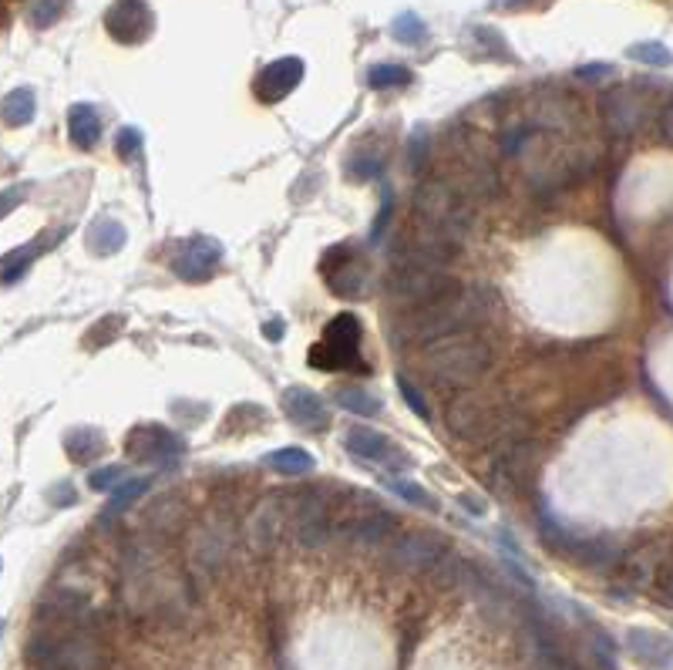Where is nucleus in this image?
Segmentation results:
<instances>
[{
  "label": "nucleus",
  "instance_id": "f257e3e1",
  "mask_svg": "<svg viewBox=\"0 0 673 670\" xmlns=\"http://www.w3.org/2000/svg\"><path fill=\"white\" fill-rule=\"evenodd\" d=\"M485 320H488L485 290L458 287L448 297L435 300V304L391 314L387 317V337H391V344L398 351H408V347H428L451 334H468V330L482 327Z\"/></svg>",
  "mask_w": 673,
  "mask_h": 670
},
{
  "label": "nucleus",
  "instance_id": "2eb2a0df",
  "mask_svg": "<svg viewBox=\"0 0 673 670\" xmlns=\"http://www.w3.org/2000/svg\"><path fill=\"white\" fill-rule=\"evenodd\" d=\"M125 452L132 462L145 465H159L169 462L182 452V438L169 431L165 425H155V421H145V425H135L125 438Z\"/></svg>",
  "mask_w": 673,
  "mask_h": 670
},
{
  "label": "nucleus",
  "instance_id": "412c9836",
  "mask_svg": "<svg viewBox=\"0 0 673 670\" xmlns=\"http://www.w3.org/2000/svg\"><path fill=\"white\" fill-rule=\"evenodd\" d=\"M68 139L75 149L91 152L101 142V115L91 105H75L68 112Z\"/></svg>",
  "mask_w": 673,
  "mask_h": 670
},
{
  "label": "nucleus",
  "instance_id": "de8ad7c7",
  "mask_svg": "<svg viewBox=\"0 0 673 670\" xmlns=\"http://www.w3.org/2000/svg\"><path fill=\"white\" fill-rule=\"evenodd\" d=\"M667 600H673V569H670V576H667Z\"/></svg>",
  "mask_w": 673,
  "mask_h": 670
},
{
  "label": "nucleus",
  "instance_id": "a878e982",
  "mask_svg": "<svg viewBox=\"0 0 673 670\" xmlns=\"http://www.w3.org/2000/svg\"><path fill=\"white\" fill-rule=\"evenodd\" d=\"M61 236H41V240H34L31 246H24V250H14V253H7V260H4V283H17L21 280V273H27V266L34 263V256H41L44 250H51L54 243H58Z\"/></svg>",
  "mask_w": 673,
  "mask_h": 670
},
{
  "label": "nucleus",
  "instance_id": "2f4dec72",
  "mask_svg": "<svg viewBox=\"0 0 673 670\" xmlns=\"http://www.w3.org/2000/svg\"><path fill=\"white\" fill-rule=\"evenodd\" d=\"M387 489H391L394 495H401L404 502H411V506L438 512V499H435V495H431L428 489H421L418 482H408V479H387Z\"/></svg>",
  "mask_w": 673,
  "mask_h": 670
},
{
  "label": "nucleus",
  "instance_id": "1a4fd4ad",
  "mask_svg": "<svg viewBox=\"0 0 673 670\" xmlns=\"http://www.w3.org/2000/svg\"><path fill=\"white\" fill-rule=\"evenodd\" d=\"M239 543V526L236 519L229 516V509H216L206 522H199L196 529L189 532V543H186V559L189 566L196 569L202 576L219 573L233 549Z\"/></svg>",
  "mask_w": 673,
  "mask_h": 670
},
{
  "label": "nucleus",
  "instance_id": "20e7f679",
  "mask_svg": "<svg viewBox=\"0 0 673 670\" xmlns=\"http://www.w3.org/2000/svg\"><path fill=\"white\" fill-rule=\"evenodd\" d=\"M418 371L431 388L468 391L492 371V347H488V341H482L475 330L441 337V341L421 347Z\"/></svg>",
  "mask_w": 673,
  "mask_h": 670
},
{
  "label": "nucleus",
  "instance_id": "72a5a7b5",
  "mask_svg": "<svg viewBox=\"0 0 673 670\" xmlns=\"http://www.w3.org/2000/svg\"><path fill=\"white\" fill-rule=\"evenodd\" d=\"M122 330H125V320L118 317V314H108L105 320H98V324L88 330V337H85V341H88L91 351H95V347H101V344H112L115 337L122 334Z\"/></svg>",
  "mask_w": 673,
  "mask_h": 670
},
{
  "label": "nucleus",
  "instance_id": "c9c22d12",
  "mask_svg": "<svg viewBox=\"0 0 673 670\" xmlns=\"http://www.w3.org/2000/svg\"><path fill=\"white\" fill-rule=\"evenodd\" d=\"M142 145H145V139H142V132H138V128H122V132H118V139H115V152H118V159L138 162V159H142Z\"/></svg>",
  "mask_w": 673,
  "mask_h": 670
},
{
  "label": "nucleus",
  "instance_id": "393cba45",
  "mask_svg": "<svg viewBox=\"0 0 673 670\" xmlns=\"http://www.w3.org/2000/svg\"><path fill=\"white\" fill-rule=\"evenodd\" d=\"M34 112H38V98H34V88H14L11 95L4 98V108H0L4 125H11V128L31 125Z\"/></svg>",
  "mask_w": 673,
  "mask_h": 670
},
{
  "label": "nucleus",
  "instance_id": "c03bdc74",
  "mask_svg": "<svg viewBox=\"0 0 673 670\" xmlns=\"http://www.w3.org/2000/svg\"><path fill=\"white\" fill-rule=\"evenodd\" d=\"M552 0H505L509 11H536V7H549Z\"/></svg>",
  "mask_w": 673,
  "mask_h": 670
},
{
  "label": "nucleus",
  "instance_id": "4be33fe9",
  "mask_svg": "<svg viewBox=\"0 0 673 670\" xmlns=\"http://www.w3.org/2000/svg\"><path fill=\"white\" fill-rule=\"evenodd\" d=\"M64 452L75 465H91L105 455V435L98 428H71L64 435Z\"/></svg>",
  "mask_w": 673,
  "mask_h": 670
},
{
  "label": "nucleus",
  "instance_id": "f704fd0d",
  "mask_svg": "<svg viewBox=\"0 0 673 670\" xmlns=\"http://www.w3.org/2000/svg\"><path fill=\"white\" fill-rule=\"evenodd\" d=\"M428 145H431V139H428V132H424V128H418V132L408 139V152H404V159H408V169L414 172V176H421V169L431 159Z\"/></svg>",
  "mask_w": 673,
  "mask_h": 670
},
{
  "label": "nucleus",
  "instance_id": "0eeeda50",
  "mask_svg": "<svg viewBox=\"0 0 673 670\" xmlns=\"http://www.w3.org/2000/svg\"><path fill=\"white\" fill-rule=\"evenodd\" d=\"M539 468H542V445L519 438V442L492 448V458L485 465V482L505 495H529L539 482Z\"/></svg>",
  "mask_w": 673,
  "mask_h": 670
},
{
  "label": "nucleus",
  "instance_id": "4c0bfd02",
  "mask_svg": "<svg viewBox=\"0 0 673 670\" xmlns=\"http://www.w3.org/2000/svg\"><path fill=\"white\" fill-rule=\"evenodd\" d=\"M122 482H128V472H125L122 465L98 468V472H91V479H88V485H91V489H95V492H115Z\"/></svg>",
  "mask_w": 673,
  "mask_h": 670
},
{
  "label": "nucleus",
  "instance_id": "9d476101",
  "mask_svg": "<svg viewBox=\"0 0 673 670\" xmlns=\"http://www.w3.org/2000/svg\"><path fill=\"white\" fill-rule=\"evenodd\" d=\"M320 277H324L334 297L347 300H364L374 287L367 256L350 243H337L324 250V256H320Z\"/></svg>",
  "mask_w": 673,
  "mask_h": 670
},
{
  "label": "nucleus",
  "instance_id": "cd10ccee",
  "mask_svg": "<svg viewBox=\"0 0 673 670\" xmlns=\"http://www.w3.org/2000/svg\"><path fill=\"white\" fill-rule=\"evenodd\" d=\"M411 68H404V64H374L371 71H367V85L374 91H394V88H408L411 85Z\"/></svg>",
  "mask_w": 673,
  "mask_h": 670
},
{
  "label": "nucleus",
  "instance_id": "b1692460",
  "mask_svg": "<svg viewBox=\"0 0 673 670\" xmlns=\"http://www.w3.org/2000/svg\"><path fill=\"white\" fill-rule=\"evenodd\" d=\"M266 465H270L276 475H287V479H303V475H310L313 468H317L313 455L303 452V448H280V452L266 455Z\"/></svg>",
  "mask_w": 673,
  "mask_h": 670
},
{
  "label": "nucleus",
  "instance_id": "a19ab883",
  "mask_svg": "<svg viewBox=\"0 0 673 670\" xmlns=\"http://www.w3.org/2000/svg\"><path fill=\"white\" fill-rule=\"evenodd\" d=\"M391 213H394V196H391V189H384L381 213H377V219H374V229H371V236H374V240H381V236H384L387 223H391Z\"/></svg>",
  "mask_w": 673,
  "mask_h": 670
},
{
  "label": "nucleus",
  "instance_id": "f3484780",
  "mask_svg": "<svg viewBox=\"0 0 673 670\" xmlns=\"http://www.w3.org/2000/svg\"><path fill=\"white\" fill-rule=\"evenodd\" d=\"M105 31L112 34L118 44H142L152 38L155 31V14L142 0H118L105 11Z\"/></svg>",
  "mask_w": 673,
  "mask_h": 670
},
{
  "label": "nucleus",
  "instance_id": "6e6552de",
  "mask_svg": "<svg viewBox=\"0 0 673 670\" xmlns=\"http://www.w3.org/2000/svg\"><path fill=\"white\" fill-rule=\"evenodd\" d=\"M361 341H364V330L361 320L354 314H337L330 324L324 327L320 341L310 347V367L317 371H357L367 374L371 367L364 364L361 357Z\"/></svg>",
  "mask_w": 673,
  "mask_h": 670
},
{
  "label": "nucleus",
  "instance_id": "f03ea898",
  "mask_svg": "<svg viewBox=\"0 0 673 670\" xmlns=\"http://www.w3.org/2000/svg\"><path fill=\"white\" fill-rule=\"evenodd\" d=\"M458 290V280L451 277V263L438 260V256L414 250V246L401 243L394 253L391 273L384 280V297L391 314H404V310H418L424 304L448 297Z\"/></svg>",
  "mask_w": 673,
  "mask_h": 670
},
{
  "label": "nucleus",
  "instance_id": "4468645a",
  "mask_svg": "<svg viewBox=\"0 0 673 670\" xmlns=\"http://www.w3.org/2000/svg\"><path fill=\"white\" fill-rule=\"evenodd\" d=\"M172 270L175 277L186 283H206L219 277V270H223V246L212 240V236H192L189 243H182L179 256L172 260Z\"/></svg>",
  "mask_w": 673,
  "mask_h": 670
},
{
  "label": "nucleus",
  "instance_id": "9b49d317",
  "mask_svg": "<svg viewBox=\"0 0 673 670\" xmlns=\"http://www.w3.org/2000/svg\"><path fill=\"white\" fill-rule=\"evenodd\" d=\"M448 553V543L435 532H394L381 546L384 563L401 573H431L438 559Z\"/></svg>",
  "mask_w": 673,
  "mask_h": 670
},
{
  "label": "nucleus",
  "instance_id": "58836bf2",
  "mask_svg": "<svg viewBox=\"0 0 673 670\" xmlns=\"http://www.w3.org/2000/svg\"><path fill=\"white\" fill-rule=\"evenodd\" d=\"M145 492H149V482H145V479L125 482L122 489H115V499H112V506H108V516H115V512L128 509L138 499V495H145Z\"/></svg>",
  "mask_w": 673,
  "mask_h": 670
},
{
  "label": "nucleus",
  "instance_id": "f8f14e48",
  "mask_svg": "<svg viewBox=\"0 0 673 670\" xmlns=\"http://www.w3.org/2000/svg\"><path fill=\"white\" fill-rule=\"evenodd\" d=\"M599 118H603L606 132L616 135V139H626V135L640 132L650 122V102L636 85L610 88L599 95Z\"/></svg>",
  "mask_w": 673,
  "mask_h": 670
},
{
  "label": "nucleus",
  "instance_id": "7ed1b4c3",
  "mask_svg": "<svg viewBox=\"0 0 673 670\" xmlns=\"http://www.w3.org/2000/svg\"><path fill=\"white\" fill-rule=\"evenodd\" d=\"M411 209H414L411 219L414 229H421V233L435 236V240L448 246H458V250H462L475 229V203L448 176L424 179L414 189Z\"/></svg>",
  "mask_w": 673,
  "mask_h": 670
},
{
  "label": "nucleus",
  "instance_id": "c756f323",
  "mask_svg": "<svg viewBox=\"0 0 673 670\" xmlns=\"http://www.w3.org/2000/svg\"><path fill=\"white\" fill-rule=\"evenodd\" d=\"M68 7H71V0H27L24 14H27V24L44 31V27L58 24Z\"/></svg>",
  "mask_w": 673,
  "mask_h": 670
},
{
  "label": "nucleus",
  "instance_id": "37998d69",
  "mask_svg": "<svg viewBox=\"0 0 673 670\" xmlns=\"http://www.w3.org/2000/svg\"><path fill=\"white\" fill-rule=\"evenodd\" d=\"M657 125H660V135H663V142H667V145H673V102H667V105H663V112L657 115Z\"/></svg>",
  "mask_w": 673,
  "mask_h": 670
},
{
  "label": "nucleus",
  "instance_id": "5701e85b",
  "mask_svg": "<svg viewBox=\"0 0 673 670\" xmlns=\"http://www.w3.org/2000/svg\"><path fill=\"white\" fill-rule=\"evenodd\" d=\"M125 240H128L125 226L118 223V219H112V216L95 219L91 229H88V250L98 253V256H115L125 246Z\"/></svg>",
  "mask_w": 673,
  "mask_h": 670
},
{
  "label": "nucleus",
  "instance_id": "473e14b6",
  "mask_svg": "<svg viewBox=\"0 0 673 670\" xmlns=\"http://www.w3.org/2000/svg\"><path fill=\"white\" fill-rule=\"evenodd\" d=\"M381 169H384V159H381V155H371V152H354L347 159V172L357 182H367V179L381 176Z\"/></svg>",
  "mask_w": 673,
  "mask_h": 670
},
{
  "label": "nucleus",
  "instance_id": "79ce46f5",
  "mask_svg": "<svg viewBox=\"0 0 673 670\" xmlns=\"http://www.w3.org/2000/svg\"><path fill=\"white\" fill-rule=\"evenodd\" d=\"M48 499L54 502V506H71V502H78V492L71 489V482H61V485H54V489L48 492Z\"/></svg>",
  "mask_w": 673,
  "mask_h": 670
},
{
  "label": "nucleus",
  "instance_id": "aec40b11",
  "mask_svg": "<svg viewBox=\"0 0 673 670\" xmlns=\"http://www.w3.org/2000/svg\"><path fill=\"white\" fill-rule=\"evenodd\" d=\"M283 411H287L293 425L310 428V431H320L330 425V411L324 408L320 394L303 388V384H293V388L283 391Z\"/></svg>",
  "mask_w": 673,
  "mask_h": 670
},
{
  "label": "nucleus",
  "instance_id": "a211bd4d",
  "mask_svg": "<svg viewBox=\"0 0 673 670\" xmlns=\"http://www.w3.org/2000/svg\"><path fill=\"white\" fill-rule=\"evenodd\" d=\"M303 61L300 58H276L266 68H260V75L253 78V95L260 98L263 105H276L290 95L293 88L303 81Z\"/></svg>",
  "mask_w": 673,
  "mask_h": 670
},
{
  "label": "nucleus",
  "instance_id": "ddd939ff",
  "mask_svg": "<svg viewBox=\"0 0 673 670\" xmlns=\"http://www.w3.org/2000/svg\"><path fill=\"white\" fill-rule=\"evenodd\" d=\"M283 532H290V492H273L263 502H256V509L246 519V543L256 553H270L283 539Z\"/></svg>",
  "mask_w": 673,
  "mask_h": 670
},
{
  "label": "nucleus",
  "instance_id": "6ab92c4d",
  "mask_svg": "<svg viewBox=\"0 0 673 670\" xmlns=\"http://www.w3.org/2000/svg\"><path fill=\"white\" fill-rule=\"evenodd\" d=\"M189 522V506H186V495L179 489H165L145 506L142 512V526L152 536H172V532H182Z\"/></svg>",
  "mask_w": 673,
  "mask_h": 670
},
{
  "label": "nucleus",
  "instance_id": "7c9ffc66",
  "mask_svg": "<svg viewBox=\"0 0 673 670\" xmlns=\"http://www.w3.org/2000/svg\"><path fill=\"white\" fill-rule=\"evenodd\" d=\"M391 34H394V41L418 48V44H424V38H428V24H424L414 11H404L391 21Z\"/></svg>",
  "mask_w": 673,
  "mask_h": 670
},
{
  "label": "nucleus",
  "instance_id": "e433bc0d",
  "mask_svg": "<svg viewBox=\"0 0 673 670\" xmlns=\"http://www.w3.org/2000/svg\"><path fill=\"white\" fill-rule=\"evenodd\" d=\"M630 58L633 61H643V64H653V68H667V64H673V54L663 48V44H633L630 48Z\"/></svg>",
  "mask_w": 673,
  "mask_h": 670
},
{
  "label": "nucleus",
  "instance_id": "49530a36",
  "mask_svg": "<svg viewBox=\"0 0 673 670\" xmlns=\"http://www.w3.org/2000/svg\"><path fill=\"white\" fill-rule=\"evenodd\" d=\"M462 502H465L468 512H485V502H478L475 495H462Z\"/></svg>",
  "mask_w": 673,
  "mask_h": 670
},
{
  "label": "nucleus",
  "instance_id": "c85d7f7f",
  "mask_svg": "<svg viewBox=\"0 0 673 670\" xmlns=\"http://www.w3.org/2000/svg\"><path fill=\"white\" fill-rule=\"evenodd\" d=\"M337 405L350 411V415H361V418H374L381 415V398H374L371 391H361V388H340L337 391Z\"/></svg>",
  "mask_w": 673,
  "mask_h": 670
},
{
  "label": "nucleus",
  "instance_id": "39448f33",
  "mask_svg": "<svg viewBox=\"0 0 673 670\" xmlns=\"http://www.w3.org/2000/svg\"><path fill=\"white\" fill-rule=\"evenodd\" d=\"M448 431L465 445H488L499 448L525 438V418L512 415L509 405H499L488 394L465 391L445 411Z\"/></svg>",
  "mask_w": 673,
  "mask_h": 670
},
{
  "label": "nucleus",
  "instance_id": "ea45409f",
  "mask_svg": "<svg viewBox=\"0 0 673 670\" xmlns=\"http://www.w3.org/2000/svg\"><path fill=\"white\" fill-rule=\"evenodd\" d=\"M398 388H401V394H404V401L411 405V411L418 418H431V408H428V401L421 398V391L414 388V384L408 381V378H398Z\"/></svg>",
  "mask_w": 673,
  "mask_h": 670
},
{
  "label": "nucleus",
  "instance_id": "423d86ee",
  "mask_svg": "<svg viewBox=\"0 0 673 670\" xmlns=\"http://www.w3.org/2000/svg\"><path fill=\"white\" fill-rule=\"evenodd\" d=\"M34 670H105V647L95 630L78 627H38L24 647Z\"/></svg>",
  "mask_w": 673,
  "mask_h": 670
},
{
  "label": "nucleus",
  "instance_id": "a18cd8bd",
  "mask_svg": "<svg viewBox=\"0 0 673 670\" xmlns=\"http://www.w3.org/2000/svg\"><path fill=\"white\" fill-rule=\"evenodd\" d=\"M263 334L270 337V341H280V337H283V324H280V320H273V324L263 327Z\"/></svg>",
  "mask_w": 673,
  "mask_h": 670
},
{
  "label": "nucleus",
  "instance_id": "bb28decb",
  "mask_svg": "<svg viewBox=\"0 0 673 670\" xmlns=\"http://www.w3.org/2000/svg\"><path fill=\"white\" fill-rule=\"evenodd\" d=\"M630 647H633V654L640 660H647V664H667V660L673 657V644H667V640L657 637V633L633 630L630 633Z\"/></svg>",
  "mask_w": 673,
  "mask_h": 670
},
{
  "label": "nucleus",
  "instance_id": "dca6fc26",
  "mask_svg": "<svg viewBox=\"0 0 673 670\" xmlns=\"http://www.w3.org/2000/svg\"><path fill=\"white\" fill-rule=\"evenodd\" d=\"M344 448L354 458H361V462H371V465H384V468H408L411 465V458L401 452L398 445L391 442L387 435H381V431H374V428H364V425H354V428H347L344 431Z\"/></svg>",
  "mask_w": 673,
  "mask_h": 670
}]
</instances>
